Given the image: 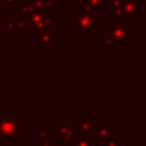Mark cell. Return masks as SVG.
<instances>
[{
	"mask_svg": "<svg viewBox=\"0 0 146 146\" xmlns=\"http://www.w3.org/2000/svg\"><path fill=\"white\" fill-rule=\"evenodd\" d=\"M6 31L8 33H21L19 31V26H18V21H17V17H10V18H7V27H6Z\"/></svg>",
	"mask_w": 146,
	"mask_h": 146,
	"instance_id": "14",
	"label": "cell"
},
{
	"mask_svg": "<svg viewBox=\"0 0 146 146\" xmlns=\"http://www.w3.org/2000/svg\"><path fill=\"white\" fill-rule=\"evenodd\" d=\"M114 127L110 124V122H99V124L97 127H94L92 129V139L94 141H105L106 139L115 136L114 135Z\"/></svg>",
	"mask_w": 146,
	"mask_h": 146,
	"instance_id": "5",
	"label": "cell"
},
{
	"mask_svg": "<svg viewBox=\"0 0 146 146\" xmlns=\"http://www.w3.org/2000/svg\"><path fill=\"white\" fill-rule=\"evenodd\" d=\"M99 21L98 17H95L92 14H86L76 11L73 17V26L79 31V33L88 32L94 33V25Z\"/></svg>",
	"mask_w": 146,
	"mask_h": 146,
	"instance_id": "1",
	"label": "cell"
},
{
	"mask_svg": "<svg viewBox=\"0 0 146 146\" xmlns=\"http://www.w3.org/2000/svg\"><path fill=\"white\" fill-rule=\"evenodd\" d=\"M75 133H76V130H75V125L73 124V122H70V121H67V122L59 121L58 122L57 135H58L59 143L68 144V143L73 141Z\"/></svg>",
	"mask_w": 146,
	"mask_h": 146,
	"instance_id": "4",
	"label": "cell"
},
{
	"mask_svg": "<svg viewBox=\"0 0 146 146\" xmlns=\"http://www.w3.org/2000/svg\"><path fill=\"white\" fill-rule=\"evenodd\" d=\"M72 143L73 146H94L95 141L89 135H81L76 132Z\"/></svg>",
	"mask_w": 146,
	"mask_h": 146,
	"instance_id": "13",
	"label": "cell"
},
{
	"mask_svg": "<svg viewBox=\"0 0 146 146\" xmlns=\"http://www.w3.org/2000/svg\"><path fill=\"white\" fill-rule=\"evenodd\" d=\"M55 1H56V2H62V1H65V2H66L67 0H55Z\"/></svg>",
	"mask_w": 146,
	"mask_h": 146,
	"instance_id": "18",
	"label": "cell"
},
{
	"mask_svg": "<svg viewBox=\"0 0 146 146\" xmlns=\"http://www.w3.org/2000/svg\"><path fill=\"white\" fill-rule=\"evenodd\" d=\"M58 34L50 31H42L38 33V43H57Z\"/></svg>",
	"mask_w": 146,
	"mask_h": 146,
	"instance_id": "12",
	"label": "cell"
},
{
	"mask_svg": "<svg viewBox=\"0 0 146 146\" xmlns=\"http://www.w3.org/2000/svg\"><path fill=\"white\" fill-rule=\"evenodd\" d=\"M38 131V146H51L52 133L48 130L47 127L40 125L36 129Z\"/></svg>",
	"mask_w": 146,
	"mask_h": 146,
	"instance_id": "8",
	"label": "cell"
},
{
	"mask_svg": "<svg viewBox=\"0 0 146 146\" xmlns=\"http://www.w3.org/2000/svg\"><path fill=\"white\" fill-rule=\"evenodd\" d=\"M123 15L125 17H140V3L137 0H123Z\"/></svg>",
	"mask_w": 146,
	"mask_h": 146,
	"instance_id": "7",
	"label": "cell"
},
{
	"mask_svg": "<svg viewBox=\"0 0 146 146\" xmlns=\"http://www.w3.org/2000/svg\"><path fill=\"white\" fill-rule=\"evenodd\" d=\"M94 116H79V123L75 127L78 133L89 135L94 129Z\"/></svg>",
	"mask_w": 146,
	"mask_h": 146,
	"instance_id": "6",
	"label": "cell"
},
{
	"mask_svg": "<svg viewBox=\"0 0 146 146\" xmlns=\"http://www.w3.org/2000/svg\"><path fill=\"white\" fill-rule=\"evenodd\" d=\"M78 11H80V13H86V14H95V13H98L99 10H97L96 8L91 7V6L88 5V3H83V6L79 7V10H78Z\"/></svg>",
	"mask_w": 146,
	"mask_h": 146,
	"instance_id": "15",
	"label": "cell"
},
{
	"mask_svg": "<svg viewBox=\"0 0 146 146\" xmlns=\"http://www.w3.org/2000/svg\"><path fill=\"white\" fill-rule=\"evenodd\" d=\"M123 16V0H111V17L119 22Z\"/></svg>",
	"mask_w": 146,
	"mask_h": 146,
	"instance_id": "11",
	"label": "cell"
},
{
	"mask_svg": "<svg viewBox=\"0 0 146 146\" xmlns=\"http://www.w3.org/2000/svg\"><path fill=\"white\" fill-rule=\"evenodd\" d=\"M83 1H84V3L90 5L91 7L96 8L97 10H99L102 7L105 6V5H104V0H83Z\"/></svg>",
	"mask_w": 146,
	"mask_h": 146,
	"instance_id": "16",
	"label": "cell"
},
{
	"mask_svg": "<svg viewBox=\"0 0 146 146\" xmlns=\"http://www.w3.org/2000/svg\"><path fill=\"white\" fill-rule=\"evenodd\" d=\"M119 144H120V138H117L115 136L105 140V146H119Z\"/></svg>",
	"mask_w": 146,
	"mask_h": 146,
	"instance_id": "17",
	"label": "cell"
},
{
	"mask_svg": "<svg viewBox=\"0 0 146 146\" xmlns=\"http://www.w3.org/2000/svg\"><path fill=\"white\" fill-rule=\"evenodd\" d=\"M17 7V18H27L35 9V7L32 5V2H22Z\"/></svg>",
	"mask_w": 146,
	"mask_h": 146,
	"instance_id": "10",
	"label": "cell"
},
{
	"mask_svg": "<svg viewBox=\"0 0 146 146\" xmlns=\"http://www.w3.org/2000/svg\"><path fill=\"white\" fill-rule=\"evenodd\" d=\"M22 130V123L16 117L2 116L0 119V136L15 137Z\"/></svg>",
	"mask_w": 146,
	"mask_h": 146,
	"instance_id": "2",
	"label": "cell"
},
{
	"mask_svg": "<svg viewBox=\"0 0 146 146\" xmlns=\"http://www.w3.org/2000/svg\"><path fill=\"white\" fill-rule=\"evenodd\" d=\"M31 2L36 10H40L43 13H51L52 8L57 3L55 0H31Z\"/></svg>",
	"mask_w": 146,
	"mask_h": 146,
	"instance_id": "9",
	"label": "cell"
},
{
	"mask_svg": "<svg viewBox=\"0 0 146 146\" xmlns=\"http://www.w3.org/2000/svg\"><path fill=\"white\" fill-rule=\"evenodd\" d=\"M64 146H68V144H64Z\"/></svg>",
	"mask_w": 146,
	"mask_h": 146,
	"instance_id": "19",
	"label": "cell"
},
{
	"mask_svg": "<svg viewBox=\"0 0 146 146\" xmlns=\"http://www.w3.org/2000/svg\"><path fill=\"white\" fill-rule=\"evenodd\" d=\"M108 33L113 40V43H117V42L124 43L125 40L130 38V29L127 27L125 24L119 22L111 23Z\"/></svg>",
	"mask_w": 146,
	"mask_h": 146,
	"instance_id": "3",
	"label": "cell"
}]
</instances>
